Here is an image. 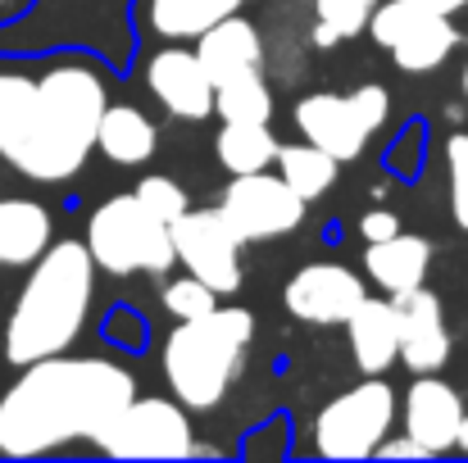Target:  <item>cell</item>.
Here are the masks:
<instances>
[{
    "mask_svg": "<svg viewBox=\"0 0 468 463\" xmlns=\"http://www.w3.org/2000/svg\"><path fill=\"white\" fill-rule=\"evenodd\" d=\"M391 423H396V391L382 377H368L318 409L314 450L323 459H373V450L391 432Z\"/></svg>",
    "mask_w": 468,
    "mask_h": 463,
    "instance_id": "8992f818",
    "label": "cell"
},
{
    "mask_svg": "<svg viewBox=\"0 0 468 463\" xmlns=\"http://www.w3.org/2000/svg\"><path fill=\"white\" fill-rule=\"evenodd\" d=\"M273 163H278V177H282L305 205L318 200V195H327L332 182H336V159H332L327 151H318V146H310V142L278 146Z\"/></svg>",
    "mask_w": 468,
    "mask_h": 463,
    "instance_id": "7402d4cb",
    "label": "cell"
},
{
    "mask_svg": "<svg viewBox=\"0 0 468 463\" xmlns=\"http://www.w3.org/2000/svg\"><path fill=\"white\" fill-rule=\"evenodd\" d=\"M214 114L223 123H269L273 119V91L264 82V73H237L214 82Z\"/></svg>",
    "mask_w": 468,
    "mask_h": 463,
    "instance_id": "603a6c76",
    "label": "cell"
},
{
    "mask_svg": "<svg viewBox=\"0 0 468 463\" xmlns=\"http://www.w3.org/2000/svg\"><path fill=\"white\" fill-rule=\"evenodd\" d=\"M373 9H378V0H314V14L323 23H332L341 32V41L346 37H359L368 27V14Z\"/></svg>",
    "mask_w": 468,
    "mask_h": 463,
    "instance_id": "83f0119b",
    "label": "cell"
},
{
    "mask_svg": "<svg viewBox=\"0 0 468 463\" xmlns=\"http://www.w3.org/2000/svg\"><path fill=\"white\" fill-rule=\"evenodd\" d=\"M419 5H423L428 14H441V18H451V14H455L464 0H419Z\"/></svg>",
    "mask_w": 468,
    "mask_h": 463,
    "instance_id": "d6a6232c",
    "label": "cell"
},
{
    "mask_svg": "<svg viewBox=\"0 0 468 463\" xmlns=\"http://www.w3.org/2000/svg\"><path fill=\"white\" fill-rule=\"evenodd\" d=\"M27 268V282L0 322V359L14 368L69 350L87 327L96 291V264L82 241H50Z\"/></svg>",
    "mask_w": 468,
    "mask_h": 463,
    "instance_id": "3957f363",
    "label": "cell"
},
{
    "mask_svg": "<svg viewBox=\"0 0 468 463\" xmlns=\"http://www.w3.org/2000/svg\"><path fill=\"white\" fill-rule=\"evenodd\" d=\"M214 214L241 246H250V241H273V237L296 232L305 223V200L278 173L260 168V173H237L218 191Z\"/></svg>",
    "mask_w": 468,
    "mask_h": 463,
    "instance_id": "52a82bcc",
    "label": "cell"
},
{
    "mask_svg": "<svg viewBox=\"0 0 468 463\" xmlns=\"http://www.w3.org/2000/svg\"><path fill=\"white\" fill-rule=\"evenodd\" d=\"M214 154L232 177L237 173H260V168H273L278 137L269 132V123H223V132L214 137Z\"/></svg>",
    "mask_w": 468,
    "mask_h": 463,
    "instance_id": "44dd1931",
    "label": "cell"
},
{
    "mask_svg": "<svg viewBox=\"0 0 468 463\" xmlns=\"http://www.w3.org/2000/svg\"><path fill=\"white\" fill-rule=\"evenodd\" d=\"M464 5H468V0H464Z\"/></svg>",
    "mask_w": 468,
    "mask_h": 463,
    "instance_id": "8d00e7d4",
    "label": "cell"
},
{
    "mask_svg": "<svg viewBox=\"0 0 468 463\" xmlns=\"http://www.w3.org/2000/svg\"><path fill=\"white\" fill-rule=\"evenodd\" d=\"M133 195H137V200H142V205L155 214L159 223H173V218H182V214L191 209V195H186V186H182V182H173V177H164V173L142 177Z\"/></svg>",
    "mask_w": 468,
    "mask_h": 463,
    "instance_id": "d4e9b609",
    "label": "cell"
},
{
    "mask_svg": "<svg viewBox=\"0 0 468 463\" xmlns=\"http://www.w3.org/2000/svg\"><path fill=\"white\" fill-rule=\"evenodd\" d=\"M9 5H18V0H0V9H9Z\"/></svg>",
    "mask_w": 468,
    "mask_h": 463,
    "instance_id": "d590c367",
    "label": "cell"
},
{
    "mask_svg": "<svg viewBox=\"0 0 468 463\" xmlns=\"http://www.w3.org/2000/svg\"><path fill=\"white\" fill-rule=\"evenodd\" d=\"M346 105L355 110V119L364 123V132H368V137H373V132L387 123V114H391V96H387V87H378V82L355 87V91L346 96Z\"/></svg>",
    "mask_w": 468,
    "mask_h": 463,
    "instance_id": "f1b7e54d",
    "label": "cell"
},
{
    "mask_svg": "<svg viewBox=\"0 0 468 463\" xmlns=\"http://www.w3.org/2000/svg\"><path fill=\"white\" fill-rule=\"evenodd\" d=\"M96 151L110 163L142 168L159 151V128L137 110V105H105L96 123Z\"/></svg>",
    "mask_w": 468,
    "mask_h": 463,
    "instance_id": "d6986e66",
    "label": "cell"
},
{
    "mask_svg": "<svg viewBox=\"0 0 468 463\" xmlns=\"http://www.w3.org/2000/svg\"><path fill=\"white\" fill-rule=\"evenodd\" d=\"M214 300H218V296H214L200 278H191V273H186V278H168V282L159 287V305L168 309L173 318H200V313L214 309Z\"/></svg>",
    "mask_w": 468,
    "mask_h": 463,
    "instance_id": "484cf974",
    "label": "cell"
},
{
    "mask_svg": "<svg viewBox=\"0 0 468 463\" xmlns=\"http://www.w3.org/2000/svg\"><path fill=\"white\" fill-rule=\"evenodd\" d=\"M373 455H378V459H432V455L410 437V432H405V437H391V432H387V437L378 441V450H373Z\"/></svg>",
    "mask_w": 468,
    "mask_h": 463,
    "instance_id": "4dcf8cb0",
    "label": "cell"
},
{
    "mask_svg": "<svg viewBox=\"0 0 468 463\" xmlns=\"http://www.w3.org/2000/svg\"><path fill=\"white\" fill-rule=\"evenodd\" d=\"M50 241H55V223L41 200L27 195L0 200V268H27Z\"/></svg>",
    "mask_w": 468,
    "mask_h": 463,
    "instance_id": "ac0fdd59",
    "label": "cell"
},
{
    "mask_svg": "<svg viewBox=\"0 0 468 463\" xmlns=\"http://www.w3.org/2000/svg\"><path fill=\"white\" fill-rule=\"evenodd\" d=\"M82 246H87L91 264L114 273V278H133V273L164 278L177 264L173 259V241H168V223H159L133 191L110 195L105 205L91 209Z\"/></svg>",
    "mask_w": 468,
    "mask_h": 463,
    "instance_id": "5b68a950",
    "label": "cell"
},
{
    "mask_svg": "<svg viewBox=\"0 0 468 463\" xmlns=\"http://www.w3.org/2000/svg\"><path fill=\"white\" fill-rule=\"evenodd\" d=\"M396 305V359L419 377V373H437L451 359V331H446V309L441 296L428 287H414L405 296H391Z\"/></svg>",
    "mask_w": 468,
    "mask_h": 463,
    "instance_id": "8fae6325",
    "label": "cell"
},
{
    "mask_svg": "<svg viewBox=\"0 0 468 463\" xmlns=\"http://www.w3.org/2000/svg\"><path fill=\"white\" fill-rule=\"evenodd\" d=\"M428 268H432V241L414 232H391L387 241H368L364 250V273L373 287H382V296H405L423 287Z\"/></svg>",
    "mask_w": 468,
    "mask_h": 463,
    "instance_id": "9a60e30c",
    "label": "cell"
},
{
    "mask_svg": "<svg viewBox=\"0 0 468 463\" xmlns=\"http://www.w3.org/2000/svg\"><path fill=\"white\" fill-rule=\"evenodd\" d=\"M173 259L200 278L214 296H232L241 287V241L223 227L214 209H186L182 218L168 223Z\"/></svg>",
    "mask_w": 468,
    "mask_h": 463,
    "instance_id": "9c48e42d",
    "label": "cell"
},
{
    "mask_svg": "<svg viewBox=\"0 0 468 463\" xmlns=\"http://www.w3.org/2000/svg\"><path fill=\"white\" fill-rule=\"evenodd\" d=\"M241 0H151V27L159 37H200L218 18L237 14Z\"/></svg>",
    "mask_w": 468,
    "mask_h": 463,
    "instance_id": "cb8c5ba5",
    "label": "cell"
},
{
    "mask_svg": "<svg viewBox=\"0 0 468 463\" xmlns=\"http://www.w3.org/2000/svg\"><path fill=\"white\" fill-rule=\"evenodd\" d=\"M133 395L137 382L114 359L64 350L32 359L0 391V459H37L73 441H96Z\"/></svg>",
    "mask_w": 468,
    "mask_h": 463,
    "instance_id": "7a4b0ae2",
    "label": "cell"
},
{
    "mask_svg": "<svg viewBox=\"0 0 468 463\" xmlns=\"http://www.w3.org/2000/svg\"><path fill=\"white\" fill-rule=\"evenodd\" d=\"M314 46H318V50H327V46H336V41H341V32H336V27H332V23H323V18H318V23H314Z\"/></svg>",
    "mask_w": 468,
    "mask_h": 463,
    "instance_id": "1f68e13d",
    "label": "cell"
},
{
    "mask_svg": "<svg viewBox=\"0 0 468 463\" xmlns=\"http://www.w3.org/2000/svg\"><path fill=\"white\" fill-rule=\"evenodd\" d=\"M346 331H350V354H355L359 373L382 377L396 363V336H400V327H396L391 296H364L359 305L350 309Z\"/></svg>",
    "mask_w": 468,
    "mask_h": 463,
    "instance_id": "e0dca14e",
    "label": "cell"
},
{
    "mask_svg": "<svg viewBox=\"0 0 468 463\" xmlns=\"http://www.w3.org/2000/svg\"><path fill=\"white\" fill-rule=\"evenodd\" d=\"M391 232H400V218H396L391 209H368V214L359 218V237H364V246H368V241H387Z\"/></svg>",
    "mask_w": 468,
    "mask_h": 463,
    "instance_id": "f546056e",
    "label": "cell"
},
{
    "mask_svg": "<svg viewBox=\"0 0 468 463\" xmlns=\"http://www.w3.org/2000/svg\"><path fill=\"white\" fill-rule=\"evenodd\" d=\"M460 91H464V100H468V64H464V73H460Z\"/></svg>",
    "mask_w": 468,
    "mask_h": 463,
    "instance_id": "e575fe53",
    "label": "cell"
},
{
    "mask_svg": "<svg viewBox=\"0 0 468 463\" xmlns=\"http://www.w3.org/2000/svg\"><path fill=\"white\" fill-rule=\"evenodd\" d=\"M460 391L432 373H419L414 386L405 391V432L428 450V455H446L455 450V427H460Z\"/></svg>",
    "mask_w": 468,
    "mask_h": 463,
    "instance_id": "4fadbf2b",
    "label": "cell"
},
{
    "mask_svg": "<svg viewBox=\"0 0 468 463\" xmlns=\"http://www.w3.org/2000/svg\"><path fill=\"white\" fill-rule=\"evenodd\" d=\"M364 296H368L364 278L355 268H346V264H332V259L305 264L287 282V291H282L287 313L301 318V322H310V327H336V322H346L350 309L359 305Z\"/></svg>",
    "mask_w": 468,
    "mask_h": 463,
    "instance_id": "30bf717a",
    "label": "cell"
},
{
    "mask_svg": "<svg viewBox=\"0 0 468 463\" xmlns=\"http://www.w3.org/2000/svg\"><path fill=\"white\" fill-rule=\"evenodd\" d=\"M455 450L468 455V414H460V427H455Z\"/></svg>",
    "mask_w": 468,
    "mask_h": 463,
    "instance_id": "836d02e7",
    "label": "cell"
},
{
    "mask_svg": "<svg viewBox=\"0 0 468 463\" xmlns=\"http://www.w3.org/2000/svg\"><path fill=\"white\" fill-rule=\"evenodd\" d=\"M455 46H460V27H451V18L441 14H428L391 41V55L400 73H437Z\"/></svg>",
    "mask_w": 468,
    "mask_h": 463,
    "instance_id": "ffe728a7",
    "label": "cell"
},
{
    "mask_svg": "<svg viewBox=\"0 0 468 463\" xmlns=\"http://www.w3.org/2000/svg\"><path fill=\"white\" fill-rule=\"evenodd\" d=\"M446 177H451V214L468 232V132L446 137Z\"/></svg>",
    "mask_w": 468,
    "mask_h": 463,
    "instance_id": "4316f807",
    "label": "cell"
},
{
    "mask_svg": "<svg viewBox=\"0 0 468 463\" xmlns=\"http://www.w3.org/2000/svg\"><path fill=\"white\" fill-rule=\"evenodd\" d=\"M255 341L250 309H209L200 318H177L164 336L159 368L182 409H218L237 373L246 368V350Z\"/></svg>",
    "mask_w": 468,
    "mask_h": 463,
    "instance_id": "277c9868",
    "label": "cell"
},
{
    "mask_svg": "<svg viewBox=\"0 0 468 463\" xmlns=\"http://www.w3.org/2000/svg\"><path fill=\"white\" fill-rule=\"evenodd\" d=\"M296 132H301L310 146L327 151L336 163L359 159L364 146H368L364 123L355 119V110H350L346 96H336V91H310V96L296 100Z\"/></svg>",
    "mask_w": 468,
    "mask_h": 463,
    "instance_id": "5bb4252c",
    "label": "cell"
},
{
    "mask_svg": "<svg viewBox=\"0 0 468 463\" xmlns=\"http://www.w3.org/2000/svg\"><path fill=\"white\" fill-rule=\"evenodd\" d=\"M105 105L110 87L87 59H55L41 73L0 64V159L32 182L78 177Z\"/></svg>",
    "mask_w": 468,
    "mask_h": 463,
    "instance_id": "6da1fadb",
    "label": "cell"
},
{
    "mask_svg": "<svg viewBox=\"0 0 468 463\" xmlns=\"http://www.w3.org/2000/svg\"><path fill=\"white\" fill-rule=\"evenodd\" d=\"M146 87L173 119L196 123V119L214 114V82H209L205 64L196 59V50H182V46L159 50L146 64Z\"/></svg>",
    "mask_w": 468,
    "mask_h": 463,
    "instance_id": "7c38bea8",
    "label": "cell"
},
{
    "mask_svg": "<svg viewBox=\"0 0 468 463\" xmlns=\"http://www.w3.org/2000/svg\"><path fill=\"white\" fill-rule=\"evenodd\" d=\"M196 59L205 64L209 82H223V78L264 68V41H260L250 18L228 14V18H218L214 27H205L196 37Z\"/></svg>",
    "mask_w": 468,
    "mask_h": 463,
    "instance_id": "2e32d148",
    "label": "cell"
},
{
    "mask_svg": "<svg viewBox=\"0 0 468 463\" xmlns=\"http://www.w3.org/2000/svg\"><path fill=\"white\" fill-rule=\"evenodd\" d=\"M191 423L177 400L133 395L96 437V450L110 459H186L191 455Z\"/></svg>",
    "mask_w": 468,
    "mask_h": 463,
    "instance_id": "ba28073f",
    "label": "cell"
}]
</instances>
